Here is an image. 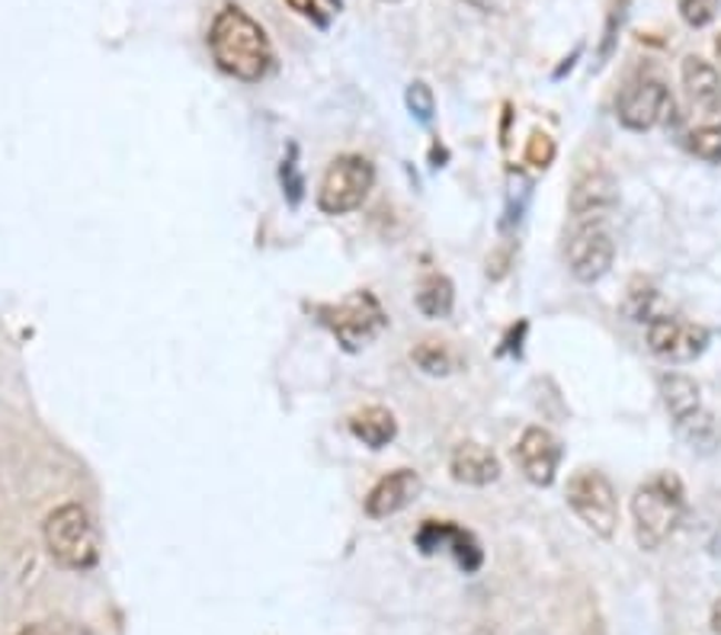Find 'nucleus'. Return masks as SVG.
I'll use <instances>...</instances> for the list:
<instances>
[{"mask_svg":"<svg viewBox=\"0 0 721 635\" xmlns=\"http://www.w3.org/2000/svg\"><path fill=\"white\" fill-rule=\"evenodd\" d=\"M209 52L215 64L237 81H263L273 68V46L266 29L241 7H222L209 29Z\"/></svg>","mask_w":721,"mask_h":635,"instance_id":"f257e3e1","label":"nucleus"},{"mask_svg":"<svg viewBox=\"0 0 721 635\" xmlns=\"http://www.w3.org/2000/svg\"><path fill=\"white\" fill-rule=\"evenodd\" d=\"M687 511V491L673 472H658L632 494V523L634 540L644 552L658 548L677 533Z\"/></svg>","mask_w":721,"mask_h":635,"instance_id":"f03ea898","label":"nucleus"},{"mask_svg":"<svg viewBox=\"0 0 721 635\" xmlns=\"http://www.w3.org/2000/svg\"><path fill=\"white\" fill-rule=\"evenodd\" d=\"M45 548L55 565L68 572H87L100 562V533L81 504H61L45 517Z\"/></svg>","mask_w":721,"mask_h":635,"instance_id":"7ed1b4c3","label":"nucleus"},{"mask_svg":"<svg viewBox=\"0 0 721 635\" xmlns=\"http://www.w3.org/2000/svg\"><path fill=\"white\" fill-rule=\"evenodd\" d=\"M658 389H661V402L677 433L690 443L692 450H709L715 443V417L702 404L699 382L683 373H661Z\"/></svg>","mask_w":721,"mask_h":635,"instance_id":"20e7f679","label":"nucleus"},{"mask_svg":"<svg viewBox=\"0 0 721 635\" xmlns=\"http://www.w3.org/2000/svg\"><path fill=\"white\" fill-rule=\"evenodd\" d=\"M568 507L575 511V517L600 540H612L616 526H619V497L612 482L606 478L600 468H580L568 478Z\"/></svg>","mask_w":721,"mask_h":635,"instance_id":"39448f33","label":"nucleus"},{"mask_svg":"<svg viewBox=\"0 0 721 635\" xmlns=\"http://www.w3.org/2000/svg\"><path fill=\"white\" fill-rule=\"evenodd\" d=\"M375 187V168L363 154H341L324 171L317 190V209L324 215H346L356 212Z\"/></svg>","mask_w":721,"mask_h":635,"instance_id":"423d86ee","label":"nucleus"},{"mask_svg":"<svg viewBox=\"0 0 721 635\" xmlns=\"http://www.w3.org/2000/svg\"><path fill=\"white\" fill-rule=\"evenodd\" d=\"M324 324L334 331L337 344L344 346L346 353H356V350L373 344L375 337L385 331L388 315L382 312L373 292L363 289V292H353L337 309H324Z\"/></svg>","mask_w":721,"mask_h":635,"instance_id":"0eeeda50","label":"nucleus"},{"mask_svg":"<svg viewBox=\"0 0 721 635\" xmlns=\"http://www.w3.org/2000/svg\"><path fill=\"white\" fill-rule=\"evenodd\" d=\"M565 258H568V270L577 283H600L616 260V241L603 219L580 222L565 248Z\"/></svg>","mask_w":721,"mask_h":635,"instance_id":"6e6552de","label":"nucleus"},{"mask_svg":"<svg viewBox=\"0 0 721 635\" xmlns=\"http://www.w3.org/2000/svg\"><path fill=\"white\" fill-rule=\"evenodd\" d=\"M709 327L680 315H654L648 321V346L663 363H692L709 350Z\"/></svg>","mask_w":721,"mask_h":635,"instance_id":"1a4fd4ad","label":"nucleus"},{"mask_svg":"<svg viewBox=\"0 0 721 635\" xmlns=\"http://www.w3.org/2000/svg\"><path fill=\"white\" fill-rule=\"evenodd\" d=\"M673 110V97L661 78H638L619 93L616 115L629 132H651Z\"/></svg>","mask_w":721,"mask_h":635,"instance_id":"9d476101","label":"nucleus"},{"mask_svg":"<svg viewBox=\"0 0 721 635\" xmlns=\"http://www.w3.org/2000/svg\"><path fill=\"white\" fill-rule=\"evenodd\" d=\"M514 460L519 462V472H522L532 485L548 488V485H555V478H558L561 443H558V436L551 431H546V427H526L522 436L517 440Z\"/></svg>","mask_w":721,"mask_h":635,"instance_id":"9b49d317","label":"nucleus"},{"mask_svg":"<svg viewBox=\"0 0 721 635\" xmlns=\"http://www.w3.org/2000/svg\"><path fill=\"white\" fill-rule=\"evenodd\" d=\"M616 205H619V183L612 173L606 171L580 173L571 187V196H568V212L577 222L606 219Z\"/></svg>","mask_w":721,"mask_h":635,"instance_id":"f8f14e48","label":"nucleus"},{"mask_svg":"<svg viewBox=\"0 0 721 635\" xmlns=\"http://www.w3.org/2000/svg\"><path fill=\"white\" fill-rule=\"evenodd\" d=\"M424 482L414 468H395L385 478L375 482V488L366 494V517L388 520L402 514L407 504H414V497L420 494Z\"/></svg>","mask_w":721,"mask_h":635,"instance_id":"ddd939ff","label":"nucleus"},{"mask_svg":"<svg viewBox=\"0 0 721 635\" xmlns=\"http://www.w3.org/2000/svg\"><path fill=\"white\" fill-rule=\"evenodd\" d=\"M680 81L690 97V103L705 115H715L721 110V74L712 61L699 56H687L680 64Z\"/></svg>","mask_w":721,"mask_h":635,"instance_id":"4468645a","label":"nucleus"},{"mask_svg":"<svg viewBox=\"0 0 721 635\" xmlns=\"http://www.w3.org/2000/svg\"><path fill=\"white\" fill-rule=\"evenodd\" d=\"M449 472L459 485H471V488H485L494 485L500 478V460L490 453L488 446L468 440L459 443L449 456Z\"/></svg>","mask_w":721,"mask_h":635,"instance_id":"2eb2a0df","label":"nucleus"},{"mask_svg":"<svg viewBox=\"0 0 721 635\" xmlns=\"http://www.w3.org/2000/svg\"><path fill=\"white\" fill-rule=\"evenodd\" d=\"M349 433L369 450H385L398 436V421H395V414L388 407L369 404V407H363V411H356L349 417Z\"/></svg>","mask_w":721,"mask_h":635,"instance_id":"dca6fc26","label":"nucleus"},{"mask_svg":"<svg viewBox=\"0 0 721 635\" xmlns=\"http://www.w3.org/2000/svg\"><path fill=\"white\" fill-rule=\"evenodd\" d=\"M417 312L427 318H449L453 315V305H456V286L449 283V276L443 273H430L420 280L417 286Z\"/></svg>","mask_w":721,"mask_h":635,"instance_id":"f3484780","label":"nucleus"},{"mask_svg":"<svg viewBox=\"0 0 721 635\" xmlns=\"http://www.w3.org/2000/svg\"><path fill=\"white\" fill-rule=\"evenodd\" d=\"M410 360L427 375H449L456 370V356L449 353V346L439 341H424L410 350Z\"/></svg>","mask_w":721,"mask_h":635,"instance_id":"a211bd4d","label":"nucleus"},{"mask_svg":"<svg viewBox=\"0 0 721 635\" xmlns=\"http://www.w3.org/2000/svg\"><path fill=\"white\" fill-rule=\"evenodd\" d=\"M687 151L705 164H721V129L719 125H699L687 135Z\"/></svg>","mask_w":721,"mask_h":635,"instance_id":"6ab92c4d","label":"nucleus"},{"mask_svg":"<svg viewBox=\"0 0 721 635\" xmlns=\"http://www.w3.org/2000/svg\"><path fill=\"white\" fill-rule=\"evenodd\" d=\"M286 3L298 17L312 20V23L321 29L327 27V23L341 13V0H286Z\"/></svg>","mask_w":721,"mask_h":635,"instance_id":"aec40b11","label":"nucleus"},{"mask_svg":"<svg viewBox=\"0 0 721 635\" xmlns=\"http://www.w3.org/2000/svg\"><path fill=\"white\" fill-rule=\"evenodd\" d=\"M404 103H407V110L417 115V122H430L433 113H436V100H433V90L424 81H414V84L407 87V93H404Z\"/></svg>","mask_w":721,"mask_h":635,"instance_id":"412c9836","label":"nucleus"},{"mask_svg":"<svg viewBox=\"0 0 721 635\" xmlns=\"http://www.w3.org/2000/svg\"><path fill=\"white\" fill-rule=\"evenodd\" d=\"M626 10H629V0H612V7H609V13H606L603 42H600V64L609 61L612 49H616V39H619V29H622V20H626Z\"/></svg>","mask_w":721,"mask_h":635,"instance_id":"4be33fe9","label":"nucleus"},{"mask_svg":"<svg viewBox=\"0 0 721 635\" xmlns=\"http://www.w3.org/2000/svg\"><path fill=\"white\" fill-rule=\"evenodd\" d=\"M719 13V0H680V17L690 23L692 29L709 27Z\"/></svg>","mask_w":721,"mask_h":635,"instance_id":"5701e85b","label":"nucleus"},{"mask_svg":"<svg viewBox=\"0 0 721 635\" xmlns=\"http://www.w3.org/2000/svg\"><path fill=\"white\" fill-rule=\"evenodd\" d=\"M551 161H555V142L546 132H532L526 142V164H532L536 171H546Z\"/></svg>","mask_w":721,"mask_h":635,"instance_id":"b1692460","label":"nucleus"},{"mask_svg":"<svg viewBox=\"0 0 721 635\" xmlns=\"http://www.w3.org/2000/svg\"><path fill=\"white\" fill-rule=\"evenodd\" d=\"M283 187L288 190V200L292 202L302 200V177H298V171H295V161H292V158L283 161Z\"/></svg>","mask_w":721,"mask_h":635,"instance_id":"393cba45","label":"nucleus"},{"mask_svg":"<svg viewBox=\"0 0 721 635\" xmlns=\"http://www.w3.org/2000/svg\"><path fill=\"white\" fill-rule=\"evenodd\" d=\"M461 3H468L471 10L490 13V10H504V3H507V0H461Z\"/></svg>","mask_w":721,"mask_h":635,"instance_id":"a878e982","label":"nucleus"},{"mask_svg":"<svg viewBox=\"0 0 721 635\" xmlns=\"http://www.w3.org/2000/svg\"><path fill=\"white\" fill-rule=\"evenodd\" d=\"M13 635H52L45 626H39V623H32V626H23V629H17Z\"/></svg>","mask_w":721,"mask_h":635,"instance_id":"bb28decb","label":"nucleus"},{"mask_svg":"<svg viewBox=\"0 0 721 635\" xmlns=\"http://www.w3.org/2000/svg\"><path fill=\"white\" fill-rule=\"evenodd\" d=\"M712 629H715V635H721V604H715V609H712Z\"/></svg>","mask_w":721,"mask_h":635,"instance_id":"cd10ccee","label":"nucleus"},{"mask_svg":"<svg viewBox=\"0 0 721 635\" xmlns=\"http://www.w3.org/2000/svg\"><path fill=\"white\" fill-rule=\"evenodd\" d=\"M715 56L721 58V36H719V39H715Z\"/></svg>","mask_w":721,"mask_h":635,"instance_id":"c85d7f7f","label":"nucleus"},{"mask_svg":"<svg viewBox=\"0 0 721 635\" xmlns=\"http://www.w3.org/2000/svg\"><path fill=\"white\" fill-rule=\"evenodd\" d=\"M382 3H398V0H382Z\"/></svg>","mask_w":721,"mask_h":635,"instance_id":"c756f323","label":"nucleus"}]
</instances>
